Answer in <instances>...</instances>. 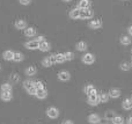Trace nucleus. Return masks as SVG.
<instances>
[{"label": "nucleus", "mask_w": 132, "mask_h": 124, "mask_svg": "<svg viewBox=\"0 0 132 124\" xmlns=\"http://www.w3.org/2000/svg\"><path fill=\"white\" fill-rule=\"evenodd\" d=\"M82 63L84 64H86V65H90V64H93L94 62H95V56L93 55V53H90V52H87V53H85L84 56H82Z\"/></svg>", "instance_id": "nucleus-1"}, {"label": "nucleus", "mask_w": 132, "mask_h": 124, "mask_svg": "<svg viewBox=\"0 0 132 124\" xmlns=\"http://www.w3.org/2000/svg\"><path fill=\"white\" fill-rule=\"evenodd\" d=\"M46 115H48L49 118L55 120V118H57L58 116H59V110H58L56 107H50V108H48V110H46Z\"/></svg>", "instance_id": "nucleus-2"}, {"label": "nucleus", "mask_w": 132, "mask_h": 124, "mask_svg": "<svg viewBox=\"0 0 132 124\" xmlns=\"http://www.w3.org/2000/svg\"><path fill=\"white\" fill-rule=\"evenodd\" d=\"M93 16V11L90 8H86V9H80V19L82 20H87L90 19Z\"/></svg>", "instance_id": "nucleus-3"}, {"label": "nucleus", "mask_w": 132, "mask_h": 124, "mask_svg": "<svg viewBox=\"0 0 132 124\" xmlns=\"http://www.w3.org/2000/svg\"><path fill=\"white\" fill-rule=\"evenodd\" d=\"M24 48H27L28 50H36V49L39 48V42H37L36 39L28 41L24 43Z\"/></svg>", "instance_id": "nucleus-4"}, {"label": "nucleus", "mask_w": 132, "mask_h": 124, "mask_svg": "<svg viewBox=\"0 0 132 124\" xmlns=\"http://www.w3.org/2000/svg\"><path fill=\"white\" fill-rule=\"evenodd\" d=\"M89 106H97L100 103V99H98V94H92L88 95V99H87Z\"/></svg>", "instance_id": "nucleus-5"}, {"label": "nucleus", "mask_w": 132, "mask_h": 124, "mask_svg": "<svg viewBox=\"0 0 132 124\" xmlns=\"http://www.w3.org/2000/svg\"><path fill=\"white\" fill-rule=\"evenodd\" d=\"M101 27H102V20H100V19H95V20H92L89 22L90 29H100Z\"/></svg>", "instance_id": "nucleus-6"}, {"label": "nucleus", "mask_w": 132, "mask_h": 124, "mask_svg": "<svg viewBox=\"0 0 132 124\" xmlns=\"http://www.w3.org/2000/svg\"><path fill=\"white\" fill-rule=\"evenodd\" d=\"M84 92H85V94H87V95L98 94L97 89H96V88L94 87L93 85H86V86H85V88H84Z\"/></svg>", "instance_id": "nucleus-7"}, {"label": "nucleus", "mask_w": 132, "mask_h": 124, "mask_svg": "<svg viewBox=\"0 0 132 124\" xmlns=\"http://www.w3.org/2000/svg\"><path fill=\"white\" fill-rule=\"evenodd\" d=\"M58 79L60 81H68L71 79V74L68 71H60L58 73Z\"/></svg>", "instance_id": "nucleus-8"}, {"label": "nucleus", "mask_w": 132, "mask_h": 124, "mask_svg": "<svg viewBox=\"0 0 132 124\" xmlns=\"http://www.w3.org/2000/svg\"><path fill=\"white\" fill-rule=\"evenodd\" d=\"M88 122L90 124H97L101 122V117L97 114H90V115L88 116Z\"/></svg>", "instance_id": "nucleus-9"}, {"label": "nucleus", "mask_w": 132, "mask_h": 124, "mask_svg": "<svg viewBox=\"0 0 132 124\" xmlns=\"http://www.w3.org/2000/svg\"><path fill=\"white\" fill-rule=\"evenodd\" d=\"M50 49H51V45H50V43H49L48 41H43V42L39 43L38 50H41L42 52H46V51H49Z\"/></svg>", "instance_id": "nucleus-10"}, {"label": "nucleus", "mask_w": 132, "mask_h": 124, "mask_svg": "<svg viewBox=\"0 0 132 124\" xmlns=\"http://www.w3.org/2000/svg\"><path fill=\"white\" fill-rule=\"evenodd\" d=\"M0 99H1L2 101L8 102L13 99V94H12V92H1V94H0Z\"/></svg>", "instance_id": "nucleus-11"}, {"label": "nucleus", "mask_w": 132, "mask_h": 124, "mask_svg": "<svg viewBox=\"0 0 132 124\" xmlns=\"http://www.w3.org/2000/svg\"><path fill=\"white\" fill-rule=\"evenodd\" d=\"M90 6V0H80L78 2V8L79 9H86V8H89Z\"/></svg>", "instance_id": "nucleus-12"}, {"label": "nucleus", "mask_w": 132, "mask_h": 124, "mask_svg": "<svg viewBox=\"0 0 132 124\" xmlns=\"http://www.w3.org/2000/svg\"><path fill=\"white\" fill-rule=\"evenodd\" d=\"M70 18L73 19V20H77V19H80V9L78 8H73L72 11H70Z\"/></svg>", "instance_id": "nucleus-13"}, {"label": "nucleus", "mask_w": 132, "mask_h": 124, "mask_svg": "<svg viewBox=\"0 0 132 124\" xmlns=\"http://www.w3.org/2000/svg\"><path fill=\"white\" fill-rule=\"evenodd\" d=\"M35 96L37 97V99H39V100H43V99H45L46 96H48V90L44 88V89H38L36 92V95Z\"/></svg>", "instance_id": "nucleus-14"}, {"label": "nucleus", "mask_w": 132, "mask_h": 124, "mask_svg": "<svg viewBox=\"0 0 132 124\" xmlns=\"http://www.w3.org/2000/svg\"><path fill=\"white\" fill-rule=\"evenodd\" d=\"M121 96V90L118 88H111L109 92V97L111 99H117V97Z\"/></svg>", "instance_id": "nucleus-15"}, {"label": "nucleus", "mask_w": 132, "mask_h": 124, "mask_svg": "<svg viewBox=\"0 0 132 124\" xmlns=\"http://www.w3.org/2000/svg\"><path fill=\"white\" fill-rule=\"evenodd\" d=\"M24 35L27 37H34L36 35V29L32 27H27L24 29Z\"/></svg>", "instance_id": "nucleus-16"}, {"label": "nucleus", "mask_w": 132, "mask_h": 124, "mask_svg": "<svg viewBox=\"0 0 132 124\" xmlns=\"http://www.w3.org/2000/svg\"><path fill=\"white\" fill-rule=\"evenodd\" d=\"M15 28L16 29H26L27 28V22H26L24 20H22V19H20V20H16L15 22Z\"/></svg>", "instance_id": "nucleus-17"}, {"label": "nucleus", "mask_w": 132, "mask_h": 124, "mask_svg": "<svg viewBox=\"0 0 132 124\" xmlns=\"http://www.w3.org/2000/svg\"><path fill=\"white\" fill-rule=\"evenodd\" d=\"M122 107H123L124 110H131L132 109V100L131 99H125L122 103Z\"/></svg>", "instance_id": "nucleus-18"}, {"label": "nucleus", "mask_w": 132, "mask_h": 124, "mask_svg": "<svg viewBox=\"0 0 132 124\" xmlns=\"http://www.w3.org/2000/svg\"><path fill=\"white\" fill-rule=\"evenodd\" d=\"M2 57H4L5 60H13L14 52L12 50H6V51H4V53H2Z\"/></svg>", "instance_id": "nucleus-19"}, {"label": "nucleus", "mask_w": 132, "mask_h": 124, "mask_svg": "<svg viewBox=\"0 0 132 124\" xmlns=\"http://www.w3.org/2000/svg\"><path fill=\"white\" fill-rule=\"evenodd\" d=\"M36 73H37V70L35 66H29L26 69V76H28V77H32Z\"/></svg>", "instance_id": "nucleus-20"}, {"label": "nucleus", "mask_w": 132, "mask_h": 124, "mask_svg": "<svg viewBox=\"0 0 132 124\" xmlns=\"http://www.w3.org/2000/svg\"><path fill=\"white\" fill-rule=\"evenodd\" d=\"M75 48H77L78 51H86L87 50V43L84 41H80L77 43V45H75Z\"/></svg>", "instance_id": "nucleus-21"}, {"label": "nucleus", "mask_w": 132, "mask_h": 124, "mask_svg": "<svg viewBox=\"0 0 132 124\" xmlns=\"http://www.w3.org/2000/svg\"><path fill=\"white\" fill-rule=\"evenodd\" d=\"M119 42H121L122 45H129V44H131V38H130V36L124 35V36H122L119 38Z\"/></svg>", "instance_id": "nucleus-22"}, {"label": "nucleus", "mask_w": 132, "mask_h": 124, "mask_svg": "<svg viewBox=\"0 0 132 124\" xmlns=\"http://www.w3.org/2000/svg\"><path fill=\"white\" fill-rule=\"evenodd\" d=\"M23 58H24V56H23V53H21V52H14V57H13V60L14 62H16V63H20V62H22L23 60Z\"/></svg>", "instance_id": "nucleus-23"}, {"label": "nucleus", "mask_w": 132, "mask_h": 124, "mask_svg": "<svg viewBox=\"0 0 132 124\" xmlns=\"http://www.w3.org/2000/svg\"><path fill=\"white\" fill-rule=\"evenodd\" d=\"M98 99H100L101 103H105L109 100V94L108 93H101V94H98Z\"/></svg>", "instance_id": "nucleus-24"}, {"label": "nucleus", "mask_w": 132, "mask_h": 124, "mask_svg": "<svg viewBox=\"0 0 132 124\" xmlns=\"http://www.w3.org/2000/svg\"><path fill=\"white\" fill-rule=\"evenodd\" d=\"M34 86H35V81H32V80H24L23 81V87L26 88V90H28L29 88L34 87Z\"/></svg>", "instance_id": "nucleus-25"}, {"label": "nucleus", "mask_w": 132, "mask_h": 124, "mask_svg": "<svg viewBox=\"0 0 132 124\" xmlns=\"http://www.w3.org/2000/svg\"><path fill=\"white\" fill-rule=\"evenodd\" d=\"M55 57H56V63H58V64H62V63L66 62L65 57H64V53H56Z\"/></svg>", "instance_id": "nucleus-26"}, {"label": "nucleus", "mask_w": 132, "mask_h": 124, "mask_svg": "<svg viewBox=\"0 0 132 124\" xmlns=\"http://www.w3.org/2000/svg\"><path fill=\"white\" fill-rule=\"evenodd\" d=\"M42 65H43L44 67H50V66H52V62H51V59H50V57H45L43 60H42Z\"/></svg>", "instance_id": "nucleus-27"}, {"label": "nucleus", "mask_w": 132, "mask_h": 124, "mask_svg": "<svg viewBox=\"0 0 132 124\" xmlns=\"http://www.w3.org/2000/svg\"><path fill=\"white\" fill-rule=\"evenodd\" d=\"M111 122L112 124H124V118L122 116H115Z\"/></svg>", "instance_id": "nucleus-28"}, {"label": "nucleus", "mask_w": 132, "mask_h": 124, "mask_svg": "<svg viewBox=\"0 0 132 124\" xmlns=\"http://www.w3.org/2000/svg\"><path fill=\"white\" fill-rule=\"evenodd\" d=\"M119 69H121L122 71H129V70L131 69V65L129 64L128 62H123L121 65H119Z\"/></svg>", "instance_id": "nucleus-29"}, {"label": "nucleus", "mask_w": 132, "mask_h": 124, "mask_svg": "<svg viewBox=\"0 0 132 124\" xmlns=\"http://www.w3.org/2000/svg\"><path fill=\"white\" fill-rule=\"evenodd\" d=\"M115 116H116V115H115V113H114V111H111V110L107 111V113L104 114V118H105V120H108V121H112V118H114Z\"/></svg>", "instance_id": "nucleus-30"}, {"label": "nucleus", "mask_w": 132, "mask_h": 124, "mask_svg": "<svg viewBox=\"0 0 132 124\" xmlns=\"http://www.w3.org/2000/svg\"><path fill=\"white\" fill-rule=\"evenodd\" d=\"M1 92H12V85L11 84H4V85H1Z\"/></svg>", "instance_id": "nucleus-31"}, {"label": "nucleus", "mask_w": 132, "mask_h": 124, "mask_svg": "<svg viewBox=\"0 0 132 124\" xmlns=\"http://www.w3.org/2000/svg\"><path fill=\"white\" fill-rule=\"evenodd\" d=\"M64 57H65V60H72L73 58H74V53L73 52H71V51H67V52H65L64 53Z\"/></svg>", "instance_id": "nucleus-32"}, {"label": "nucleus", "mask_w": 132, "mask_h": 124, "mask_svg": "<svg viewBox=\"0 0 132 124\" xmlns=\"http://www.w3.org/2000/svg\"><path fill=\"white\" fill-rule=\"evenodd\" d=\"M11 81L13 84H18L19 81H20V76H19V74H16V73L12 74V76H11Z\"/></svg>", "instance_id": "nucleus-33"}, {"label": "nucleus", "mask_w": 132, "mask_h": 124, "mask_svg": "<svg viewBox=\"0 0 132 124\" xmlns=\"http://www.w3.org/2000/svg\"><path fill=\"white\" fill-rule=\"evenodd\" d=\"M35 88L38 90V89H44L45 87H44V84L42 81H35Z\"/></svg>", "instance_id": "nucleus-34"}, {"label": "nucleus", "mask_w": 132, "mask_h": 124, "mask_svg": "<svg viewBox=\"0 0 132 124\" xmlns=\"http://www.w3.org/2000/svg\"><path fill=\"white\" fill-rule=\"evenodd\" d=\"M27 92H28V94H30V95H36V92H37V89H36V88H35V86H34V87L29 88V89H28Z\"/></svg>", "instance_id": "nucleus-35"}, {"label": "nucleus", "mask_w": 132, "mask_h": 124, "mask_svg": "<svg viewBox=\"0 0 132 124\" xmlns=\"http://www.w3.org/2000/svg\"><path fill=\"white\" fill-rule=\"evenodd\" d=\"M30 1H31V0H20V4L21 5H29Z\"/></svg>", "instance_id": "nucleus-36"}, {"label": "nucleus", "mask_w": 132, "mask_h": 124, "mask_svg": "<svg viewBox=\"0 0 132 124\" xmlns=\"http://www.w3.org/2000/svg\"><path fill=\"white\" fill-rule=\"evenodd\" d=\"M36 41H37V42H39V43H41V42L45 41V38H44V36H37V37H36Z\"/></svg>", "instance_id": "nucleus-37"}, {"label": "nucleus", "mask_w": 132, "mask_h": 124, "mask_svg": "<svg viewBox=\"0 0 132 124\" xmlns=\"http://www.w3.org/2000/svg\"><path fill=\"white\" fill-rule=\"evenodd\" d=\"M62 124H74V123H73V121H71V120H66L64 122H62Z\"/></svg>", "instance_id": "nucleus-38"}, {"label": "nucleus", "mask_w": 132, "mask_h": 124, "mask_svg": "<svg viewBox=\"0 0 132 124\" xmlns=\"http://www.w3.org/2000/svg\"><path fill=\"white\" fill-rule=\"evenodd\" d=\"M128 31H129V35L132 36V26H130V27L128 28Z\"/></svg>", "instance_id": "nucleus-39"}, {"label": "nucleus", "mask_w": 132, "mask_h": 124, "mask_svg": "<svg viewBox=\"0 0 132 124\" xmlns=\"http://www.w3.org/2000/svg\"><path fill=\"white\" fill-rule=\"evenodd\" d=\"M128 124H132V117H129L128 118Z\"/></svg>", "instance_id": "nucleus-40"}, {"label": "nucleus", "mask_w": 132, "mask_h": 124, "mask_svg": "<svg viewBox=\"0 0 132 124\" xmlns=\"http://www.w3.org/2000/svg\"><path fill=\"white\" fill-rule=\"evenodd\" d=\"M64 2H70V1H72V0H63Z\"/></svg>", "instance_id": "nucleus-41"}, {"label": "nucleus", "mask_w": 132, "mask_h": 124, "mask_svg": "<svg viewBox=\"0 0 132 124\" xmlns=\"http://www.w3.org/2000/svg\"><path fill=\"white\" fill-rule=\"evenodd\" d=\"M0 70H1V66H0Z\"/></svg>", "instance_id": "nucleus-42"}, {"label": "nucleus", "mask_w": 132, "mask_h": 124, "mask_svg": "<svg viewBox=\"0 0 132 124\" xmlns=\"http://www.w3.org/2000/svg\"><path fill=\"white\" fill-rule=\"evenodd\" d=\"M131 53H132V51H131Z\"/></svg>", "instance_id": "nucleus-43"}, {"label": "nucleus", "mask_w": 132, "mask_h": 124, "mask_svg": "<svg viewBox=\"0 0 132 124\" xmlns=\"http://www.w3.org/2000/svg\"><path fill=\"white\" fill-rule=\"evenodd\" d=\"M131 100H132V97H131Z\"/></svg>", "instance_id": "nucleus-44"}, {"label": "nucleus", "mask_w": 132, "mask_h": 124, "mask_svg": "<svg viewBox=\"0 0 132 124\" xmlns=\"http://www.w3.org/2000/svg\"><path fill=\"white\" fill-rule=\"evenodd\" d=\"M131 66H132V64H131Z\"/></svg>", "instance_id": "nucleus-45"}, {"label": "nucleus", "mask_w": 132, "mask_h": 124, "mask_svg": "<svg viewBox=\"0 0 132 124\" xmlns=\"http://www.w3.org/2000/svg\"><path fill=\"white\" fill-rule=\"evenodd\" d=\"M131 117H132V116H131Z\"/></svg>", "instance_id": "nucleus-46"}]
</instances>
